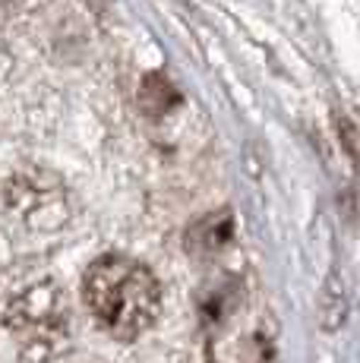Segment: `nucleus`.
<instances>
[{
    "mask_svg": "<svg viewBox=\"0 0 360 363\" xmlns=\"http://www.w3.org/2000/svg\"><path fill=\"white\" fill-rule=\"evenodd\" d=\"M180 104V92L174 89V82L164 73H149L142 76L140 86V108L149 117H164L168 111H174Z\"/></svg>",
    "mask_w": 360,
    "mask_h": 363,
    "instance_id": "39448f33",
    "label": "nucleus"
},
{
    "mask_svg": "<svg viewBox=\"0 0 360 363\" xmlns=\"http://www.w3.org/2000/svg\"><path fill=\"white\" fill-rule=\"evenodd\" d=\"M89 313L114 338H140L162 313V284L142 262L120 253L95 259L82 278Z\"/></svg>",
    "mask_w": 360,
    "mask_h": 363,
    "instance_id": "f257e3e1",
    "label": "nucleus"
},
{
    "mask_svg": "<svg viewBox=\"0 0 360 363\" xmlns=\"http://www.w3.org/2000/svg\"><path fill=\"white\" fill-rule=\"evenodd\" d=\"M10 323L26 338V351L47 354L57 345V338L64 335V325H67L60 291L54 284H35V288H29L23 297L13 300Z\"/></svg>",
    "mask_w": 360,
    "mask_h": 363,
    "instance_id": "f03ea898",
    "label": "nucleus"
},
{
    "mask_svg": "<svg viewBox=\"0 0 360 363\" xmlns=\"http://www.w3.org/2000/svg\"><path fill=\"white\" fill-rule=\"evenodd\" d=\"M0 4H13V0H0Z\"/></svg>",
    "mask_w": 360,
    "mask_h": 363,
    "instance_id": "423d86ee",
    "label": "nucleus"
},
{
    "mask_svg": "<svg viewBox=\"0 0 360 363\" xmlns=\"http://www.w3.org/2000/svg\"><path fill=\"white\" fill-rule=\"evenodd\" d=\"M234 234V218L227 212H212L206 218H199L196 225L186 231V247L196 256H212L218 250H225L231 243Z\"/></svg>",
    "mask_w": 360,
    "mask_h": 363,
    "instance_id": "20e7f679",
    "label": "nucleus"
},
{
    "mask_svg": "<svg viewBox=\"0 0 360 363\" xmlns=\"http://www.w3.org/2000/svg\"><path fill=\"white\" fill-rule=\"evenodd\" d=\"M6 206L29 228H60L67 221V196L54 177L41 171L16 174L6 186Z\"/></svg>",
    "mask_w": 360,
    "mask_h": 363,
    "instance_id": "7ed1b4c3",
    "label": "nucleus"
}]
</instances>
